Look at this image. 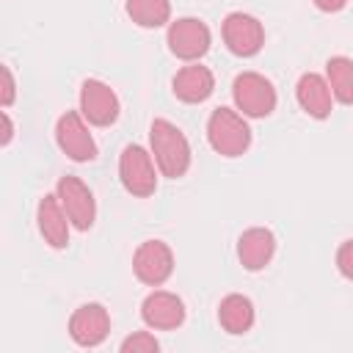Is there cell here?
I'll use <instances>...</instances> for the list:
<instances>
[{
  "instance_id": "cb8c5ba5",
  "label": "cell",
  "mask_w": 353,
  "mask_h": 353,
  "mask_svg": "<svg viewBox=\"0 0 353 353\" xmlns=\"http://www.w3.org/2000/svg\"><path fill=\"white\" fill-rule=\"evenodd\" d=\"M320 11H325V14H336V11H342L345 6H347V0H312Z\"/></svg>"
},
{
  "instance_id": "52a82bcc",
  "label": "cell",
  "mask_w": 353,
  "mask_h": 353,
  "mask_svg": "<svg viewBox=\"0 0 353 353\" xmlns=\"http://www.w3.org/2000/svg\"><path fill=\"white\" fill-rule=\"evenodd\" d=\"M221 36L223 44L232 55L237 58H254L262 47H265V28L256 17L245 14V11H232L226 14V19L221 22Z\"/></svg>"
},
{
  "instance_id": "5bb4252c",
  "label": "cell",
  "mask_w": 353,
  "mask_h": 353,
  "mask_svg": "<svg viewBox=\"0 0 353 353\" xmlns=\"http://www.w3.org/2000/svg\"><path fill=\"white\" fill-rule=\"evenodd\" d=\"M295 99L301 105V110L309 116V119H328L331 116V108H334V94H331V85L323 74L317 72H303L295 83Z\"/></svg>"
},
{
  "instance_id": "44dd1931",
  "label": "cell",
  "mask_w": 353,
  "mask_h": 353,
  "mask_svg": "<svg viewBox=\"0 0 353 353\" xmlns=\"http://www.w3.org/2000/svg\"><path fill=\"white\" fill-rule=\"evenodd\" d=\"M336 270H339L347 281H353V237L345 240V243L336 248Z\"/></svg>"
},
{
  "instance_id": "4fadbf2b",
  "label": "cell",
  "mask_w": 353,
  "mask_h": 353,
  "mask_svg": "<svg viewBox=\"0 0 353 353\" xmlns=\"http://www.w3.org/2000/svg\"><path fill=\"white\" fill-rule=\"evenodd\" d=\"M36 223L50 248H66L69 245V215L58 199V193H44L36 207Z\"/></svg>"
},
{
  "instance_id": "603a6c76",
  "label": "cell",
  "mask_w": 353,
  "mask_h": 353,
  "mask_svg": "<svg viewBox=\"0 0 353 353\" xmlns=\"http://www.w3.org/2000/svg\"><path fill=\"white\" fill-rule=\"evenodd\" d=\"M0 121H3V135H0V146H8L11 138H14V124H11V116L3 110L0 113Z\"/></svg>"
},
{
  "instance_id": "8fae6325",
  "label": "cell",
  "mask_w": 353,
  "mask_h": 353,
  "mask_svg": "<svg viewBox=\"0 0 353 353\" xmlns=\"http://www.w3.org/2000/svg\"><path fill=\"white\" fill-rule=\"evenodd\" d=\"M110 334V314L102 303H83L69 317V336L77 347H99Z\"/></svg>"
},
{
  "instance_id": "30bf717a",
  "label": "cell",
  "mask_w": 353,
  "mask_h": 353,
  "mask_svg": "<svg viewBox=\"0 0 353 353\" xmlns=\"http://www.w3.org/2000/svg\"><path fill=\"white\" fill-rule=\"evenodd\" d=\"M80 113L94 127H110L121 113V102L108 83L88 77L80 85Z\"/></svg>"
},
{
  "instance_id": "9a60e30c",
  "label": "cell",
  "mask_w": 353,
  "mask_h": 353,
  "mask_svg": "<svg viewBox=\"0 0 353 353\" xmlns=\"http://www.w3.org/2000/svg\"><path fill=\"white\" fill-rule=\"evenodd\" d=\"M171 91L179 102L185 105H199L204 99H210V94L215 91V77L207 66H201L199 61H190L188 66H182L174 80H171Z\"/></svg>"
},
{
  "instance_id": "8992f818",
  "label": "cell",
  "mask_w": 353,
  "mask_h": 353,
  "mask_svg": "<svg viewBox=\"0 0 353 353\" xmlns=\"http://www.w3.org/2000/svg\"><path fill=\"white\" fill-rule=\"evenodd\" d=\"M55 143L74 163H91L99 154L97 141L88 132V124H85L80 110H66L63 116H58V121H55Z\"/></svg>"
},
{
  "instance_id": "6da1fadb",
  "label": "cell",
  "mask_w": 353,
  "mask_h": 353,
  "mask_svg": "<svg viewBox=\"0 0 353 353\" xmlns=\"http://www.w3.org/2000/svg\"><path fill=\"white\" fill-rule=\"evenodd\" d=\"M149 149L152 157L157 163V171L168 179H179L188 174L190 168V143L185 138V132L168 121V119H154L149 127Z\"/></svg>"
},
{
  "instance_id": "d6986e66",
  "label": "cell",
  "mask_w": 353,
  "mask_h": 353,
  "mask_svg": "<svg viewBox=\"0 0 353 353\" xmlns=\"http://www.w3.org/2000/svg\"><path fill=\"white\" fill-rule=\"evenodd\" d=\"M124 11L135 25L149 28V30L171 22V3L168 0H127Z\"/></svg>"
},
{
  "instance_id": "7c38bea8",
  "label": "cell",
  "mask_w": 353,
  "mask_h": 353,
  "mask_svg": "<svg viewBox=\"0 0 353 353\" xmlns=\"http://www.w3.org/2000/svg\"><path fill=\"white\" fill-rule=\"evenodd\" d=\"M141 320L154 331H174L185 323V303L176 292L152 290L141 303Z\"/></svg>"
},
{
  "instance_id": "2e32d148",
  "label": "cell",
  "mask_w": 353,
  "mask_h": 353,
  "mask_svg": "<svg viewBox=\"0 0 353 353\" xmlns=\"http://www.w3.org/2000/svg\"><path fill=\"white\" fill-rule=\"evenodd\" d=\"M273 254H276V234L265 226H251L237 240V259L251 273L265 270L270 265Z\"/></svg>"
},
{
  "instance_id": "7402d4cb",
  "label": "cell",
  "mask_w": 353,
  "mask_h": 353,
  "mask_svg": "<svg viewBox=\"0 0 353 353\" xmlns=\"http://www.w3.org/2000/svg\"><path fill=\"white\" fill-rule=\"evenodd\" d=\"M0 77H3V91H0V105L3 108H11L14 97H17V83H14V74H11V66H0Z\"/></svg>"
},
{
  "instance_id": "e0dca14e",
  "label": "cell",
  "mask_w": 353,
  "mask_h": 353,
  "mask_svg": "<svg viewBox=\"0 0 353 353\" xmlns=\"http://www.w3.org/2000/svg\"><path fill=\"white\" fill-rule=\"evenodd\" d=\"M256 320V312H254V303L248 295H240V292H229L221 298L218 303V323L226 334L232 336H240V334H248L251 325Z\"/></svg>"
},
{
  "instance_id": "7a4b0ae2",
  "label": "cell",
  "mask_w": 353,
  "mask_h": 353,
  "mask_svg": "<svg viewBox=\"0 0 353 353\" xmlns=\"http://www.w3.org/2000/svg\"><path fill=\"white\" fill-rule=\"evenodd\" d=\"M207 141L221 157H240L251 146V127L240 110L215 108L207 119Z\"/></svg>"
},
{
  "instance_id": "5b68a950",
  "label": "cell",
  "mask_w": 353,
  "mask_h": 353,
  "mask_svg": "<svg viewBox=\"0 0 353 353\" xmlns=\"http://www.w3.org/2000/svg\"><path fill=\"white\" fill-rule=\"evenodd\" d=\"M165 44H168L171 55L190 63V61H199L210 52L212 33H210L207 22H201L199 17H179L168 25Z\"/></svg>"
},
{
  "instance_id": "3957f363",
  "label": "cell",
  "mask_w": 353,
  "mask_h": 353,
  "mask_svg": "<svg viewBox=\"0 0 353 353\" xmlns=\"http://www.w3.org/2000/svg\"><path fill=\"white\" fill-rule=\"evenodd\" d=\"M232 99L245 119H265L276 110L279 102L273 83L259 72H240L232 80Z\"/></svg>"
},
{
  "instance_id": "9c48e42d",
  "label": "cell",
  "mask_w": 353,
  "mask_h": 353,
  "mask_svg": "<svg viewBox=\"0 0 353 353\" xmlns=\"http://www.w3.org/2000/svg\"><path fill=\"white\" fill-rule=\"evenodd\" d=\"M55 193H58V199H61V204H63L72 226L77 232H88L94 226V221H97V201H94L91 188L80 176L66 174V176L58 179Z\"/></svg>"
},
{
  "instance_id": "ffe728a7",
  "label": "cell",
  "mask_w": 353,
  "mask_h": 353,
  "mask_svg": "<svg viewBox=\"0 0 353 353\" xmlns=\"http://www.w3.org/2000/svg\"><path fill=\"white\" fill-rule=\"evenodd\" d=\"M119 350H121V353H157V350H160V342H157L154 334H149V331H135V334H130L127 339H121Z\"/></svg>"
},
{
  "instance_id": "277c9868",
  "label": "cell",
  "mask_w": 353,
  "mask_h": 353,
  "mask_svg": "<svg viewBox=\"0 0 353 353\" xmlns=\"http://www.w3.org/2000/svg\"><path fill=\"white\" fill-rule=\"evenodd\" d=\"M119 179L135 199H149L157 190V163L141 143H127L119 154Z\"/></svg>"
},
{
  "instance_id": "ac0fdd59",
  "label": "cell",
  "mask_w": 353,
  "mask_h": 353,
  "mask_svg": "<svg viewBox=\"0 0 353 353\" xmlns=\"http://www.w3.org/2000/svg\"><path fill=\"white\" fill-rule=\"evenodd\" d=\"M325 80L331 85V94L342 105H353V58L334 55L325 61Z\"/></svg>"
},
{
  "instance_id": "ba28073f",
  "label": "cell",
  "mask_w": 353,
  "mask_h": 353,
  "mask_svg": "<svg viewBox=\"0 0 353 353\" xmlns=\"http://www.w3.org/2000/svg\"><path fill=\"white\" fill-rule=\"evenodd\" d=\"M132 273L146 287H160L174 273V251L165 240H143L132 254Z\"/></svg>"
}]
</instances>
